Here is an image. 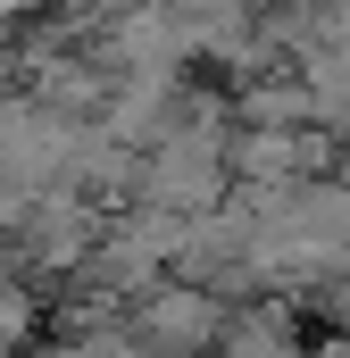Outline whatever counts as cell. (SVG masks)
Listing matches in <instances>:
<instances>
[{
    "label": "cell",
    "mask_w": 350,
    "mask_h": 358,
    "mask_svg": "<svg viewBox=\"0 0 350 358\" xmlns=\"http://www.w3.org/2000/svg\"><path fill=\"white\" fill-rule=\"evenodd\" d=\"M134 342H217V308L209 292L167 283V292H142V317H134Z\"/></svg>",
    "instance_id": "cell-1"
},
{
    "label": "cell",
    "mask_w": 350,
    "mask_h": 358,
    "mask_svg": "<svg viewBox=\"0 0 350 358\" xmlns=\"http://www.w3.org/2000/svg\"><path fill=\"white\" fill-rule=\"evenodd\" d=\"M309 117H317L309 84H251L242 92V125H309Z\"/></svg>",
    "instance_id": "cell-2"
},
{
    "label": "cell",
    "mask_w": 350,
    "mask_h": 358,
    "mask_svg": "<svg viewBox=\"0 0 350 358\" xmlns=\"http://www.w3.org/2000/svg\"><path fill=\"white\" fill-rule=\"evenodd\" d=\"M267 8H309V0H267Z\"/></svg>",
    "instance_id": "cell-3"
}]
</instances>
